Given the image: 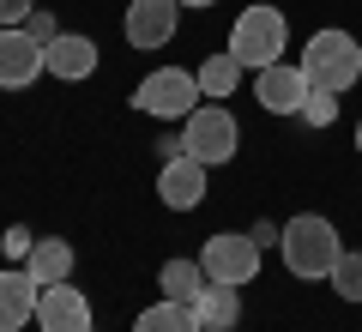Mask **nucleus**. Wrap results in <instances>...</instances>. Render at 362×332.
<instances>
[{
  "mask_svg": "<svg viewBox=\"0 0 362 332\" xmlns=\"http://www.w3.org/2000/svg\"><path fill=\"white\" fill-rule=\"evenodd\" d=\"M25 30H30L37 42H54V37H61V25H54L49 13H30V18H25Z\"/></svg>",
  "mask_w": 362,
  "mask_h": 332,
  "instance_id": "nucleus-23",
  "label": "nucleus"
},
{
  "mask_svg": "<svg viewBox=\"0 0 362 332\" xmlns=\"http://www.w3.org/2000/svg\"><path fill=\"white\" fill-rule=\"evenodd\" d=\"M242 73H247V67L235 61L230 49H218V55H206V61H199V91H206V97H235Z\"/></svg>",
  "mask_w": 362,
  "mask_h": 332,
  "instance_id": "nucleus-18",
  "label": "nucleus"
},
{
  "mask_svg": "<svg viewBox=\"0 0 362 332\" xmlns=\"http://www.w3.org/2000/svg\"><path fill=\"white\" fill-rule=\"evenodd\" d=\"M30 248H37V236H30L25 224H6V236H0V254H6V266H25Z\"/></svg>",
  "mask_w": 362,
  "mask_h": 332,
  "instance_id": "nucleus-21",
  "label": "nucleus"
},
{
  "mask_svg": "<svg viewBox=\"0 0 362 332\" xmlns=\"http://www.w3.org/2000/svg\"><path fill=\"white\" fill-rule=\"evenodd\" d=\"M326 284H332L344 302H362V254H338V266H332Z\"/></svg>",
  "mask_w": 362,
  "mask_h": 332,
  "instance_id": "nucleus-19",
  "label": "nucleus"
},
{
  "mask_svg": "<svg viewBox=\"0 0 362 332\" xmlns=\"http://www.w3.org/2000/svg\"><path fill=\"white\" fill-rule=\"evenodd\" d=\"M37 326H42V332H90V302H85V290H73V278H66V284H42V296H37Z\"/></svg>",
  "mask_w": 362,
  "mask_h": 332,
  "instance_id": "nucleus-11",
  "label": "nucleus"
},
{
  "mask_svg": "<svg viewBox=\"0 0 362 332\" xmlns=\"http://www.w3.org/2000/svg\"><path fill=\"white\" fill-rule=\"evenodd\" d=\"M181 6H199V13H206V6H218V0H181Z\"/></svg>",
  "mask_w": 362,
  "mask_h": 332,
  "instance_id": "nucleus-24",
  "label": "nucleus"
},
{
  "mask_svg": "<svg viewBox=\"0 0 362 332\" xmlns=\"http://www.w3.org/2000/svg\"><path fill=\"white\" fill-rule=\"evenodd\" d=\"M42 55H49V73L66 79V85H78V79L97 73V42H90L85 30H61L54 42H42Z\"/></svg>",
  "mask_w": 362,
  "mask_h": 332,
  "instance_id": "nucleus-13",
  "label": "nucleus"
},
{
  "mask_svg": "<svg viewBox=\"0 0 362 332\" xmlns=\"http://www.w3.org/2000/svg\"><path fill=\"white\" fill-rule=\"evenodd\" d=\"M199 266H206L211 284H230V290H242V284L259 278V242L242 230H218L206 242V254H199Z\"/></svg>",
  "mask_w": 362,
  "mask_h": 332,
  "instance_id": "nucleus-6",
  "label": "nucleus"
},
{
  "mask_svg": "<svg viewBox=\"0 0 362 332\" xmlns=\"http://www.w3.org/2000/svg\"><path fill=\"white\" fill-rule=\"evenodd\" d=\"M42 73H49V55H42V42L30 37L25 25L0 30V91H25V85H37Z\"/></svg>",
  "mask_w": 362,
  "mask_h": 332,
  "instance_id": "nucleus-7",
  "label": "nucleus"
},
{
  "mask_svg": "<svg viewBox=\"0 0 362 332\" xmlns=\"http://www.w3.org/2000/svg\"><path fill=\"white\" fill-rule=\"evenodd\" d=\"M30 278L37 284H66L73 278V242H61V236H42L37 248H30Z\"/></svg>",
  "mask_w": 362,
  "mask_h": 332,
  "instance_id": "nucleus-15",
  "label": "nucleus"
},
{
  "mask_svg": "<svg viewBox=\"0 0 362 332\" xmlns=\"http://www.w3.org/2000/svg\"><path fill=\"white\" fill-rule=\"evenodd\" d=\"M302 121L308 127H332L338 121V91H308L302 97Z\"/></svg>",
  "mask_w": 362,
  "mask_h": 332,
  "instance_id": "nucleus-20",
  "label": "nucleus"
},
{
  "mask_svg": "<svg viewBox=\"0 0 362 332\" xmlns=\"http://www.w3.org/2000/svg\"><path fill=\"white\" fill-rule=\"evenodd\" d=\"M278 254H284V272H290V278L314 284V278H332V266H338V254H344V242H338L332 217L296 212V217L284 224V236H278Z\"/></svg>",
  "mask_w": 362,
  "mask_h": 332,
  "instance_id": "nucleus-1",
  "label": "nucleus"
},
{
  "mask_svg": "<svg viewBox=\"0 0 362 332\" xmlns=\"http://www.w3.org/2000/svg\"><path fill=\"white\" fill-rule=\"evenodd\" d=\"M133 332H199V314H194V302L163 296V302H151L139 320H133Z\"/></svg>",
  "mask_w": 362,
  "mask_h": 332,
  "instance_id": "nucleus-16",
  "label": "nucleus"
},
{
  "mask_svg": "<svg viewBox=\"0 0 362 332\" xmlns=\"http://www.w3.org/2000/svg\"><path fill=\"white\" fill-rule=\"evenodd\" d=\"M157 200L169 205V212H194L199 200H206V164L199 157H163V169H157Z\"/></svg>",
  "mask_w": 362,
  "mask_h": 332,
  "instance_id": "nucleus-10",
  "label": "nucleus"
},
{
  "mask_svg": "<svg viewBox=\"0 0 362 332\" xmlns=\"http://www.w3.org/2000/svg\"><path fill=\"white\" fill-rule=\"evenodd\" d=\"M302 73H308V91H338L344 97L350 85L362 79V42L350 30H314L302 42Z\"/></svg>",
  "mask_w": 362,
  "mask_h": 332,
  "instance_id": "nucleus-2",
  "label": "nucleus"
},
{
  "mask_svg": "<svg viewBox=\"0 0 362 332\" xmlns=\"http://www.w3.org/2000/svg\"><path fill=\"white\" fill-rule=\"evenodd\" d=\"M254 97H259V109H266V115H302L308 73H302V67H290V61H272V67H259Z\"/></svg>",
  "mask_w": 362,
  "mask_h": 332,
  "instance_id": "nucleus-8",
  "label": "nucleus"
},
{
  "mask_svg": "<svg viewBox=\"0 0 362 332\" xmlns=\"http://www.w3.org/2000/svg\"><path fill=\"white\" fill-rule=\"evenodd\" d=\"M356 151H362V115H356Z\"/></svg>",
  "mask_w": 362,
  "mask_h": 332,
  "instance_id": "nucleus-25",
  "label": "nucleus"
},
{
  "mask_svg": "<svg viewBox=\"0 0 362 332\" xmlns=\"http://www.w3.org/2000/svg\"><path fill=\"white\" fill-rule=\"evenodd\" d=\"M206 266L199 260H163V272H157V290L175 296V302H199V290H206Z\"/></svg>",
  "mask_w": 362,
  "mask_h": 332,
  "instance_id": "nucleus-17",
  "label": "nucleus"
},
{
  "mask_svg": "<svg viewBox=\"0 0 362 332\" xmlns=\"http://www.w3.org/2000/svg\"><path fill=\"white\" fill-rule=\"evenodd\" d=\"M199 73H187V67H157V73L139 79V91H133V109L139 115H157V121H187L199 109Z\"/></svg>",
  "mask_w": 362,
  "mask_h": 332,
  "instance_id": "nucleus-4",
  "label": "nucleus"
},
{
  "mask_svg": "<svg viewBox=\"0 0 362 332\" xmlns=\"http://www.w3.org/2000/svg\"><path fill=\"white\" fill-rule=\"evenodd\" d=\"M223 49L235 55L242 67H272V61H284V49H290V18L278 13V6H247V13H235V25H230V42Z\"/></svg>",
  "mask_w": 362,
  "mask_h": 332,
  "instance_id": "nucleus-3",
  "label": "nucleus"
},
{
  "mask_svg": "<svg viewBox=\"0 0 362 332\" xmlns=\"http://www.w3.org/2000/svg\"><path fill=\"white\" fill-rule=\"evenodd\" d=\"M199 314V332H235V320H242V296L230 290V284H206L194 302Z\"/></svg>",
  "mask_w": 362,
  "mask_h": 332,
  "instance_id": "nucleus-14",
  "label": "nucleus"
},
{
  "mask_svg": "<svg viewBox=\"0 0 362 332\" xmlns=\"http://www.w3.org/2000/svg\"><path fill=\"white\" fill-rule=\"evenodd\" d=\"M181 0H127V42L133 49H163L175 42Z\"/></svg>",
  "mask_w": 362,
  "mask_h": 332,
  "instance_id": "nucleus-9",
  "label": "nucleus"
},
{
  "mask_svg": "<svg viewBox=\"0 0 362 332\" xmlns=\"http://www.w3.org/2000/svg\"><path fill=\"white\" fill-rule=\"evenodd\" d=\"M30 13H37V0H0V30H13V25H25Z\"/></svg>",
  "mask_w": 362,
  "mask_h": 332,
  "instance_id": "nucleus-22",
  "label": "nucleus"
},
{
  "mask_svg": "<svg viewBox=\"0 0 362 332\" xmlns=\"http://www.w3.org/2000/svg\"><path fill=\"white\" fill-rule=\"evenodd\" d=\"M235 145H242V127H235V115H230V109H218V103H199L194 115L181 121V151L199 157L206 169L230 164Z\"/></svg>",
  "mask_w": 362,
  "mask_h": 332,
  "instance_id": "nucleus-5",
  "label": "nucleus"
},
{
  "mask_svg": "<svg viewBox=\"0 0 362 332\" xmlns=\"http://www.w3.org/2000/svg\"><path fill=\"white\" fill-rule=\"evenodd\" d=\"M37 296L42 284L30 278V266H6L0 272V332H18L37 320Z\"/></svg>",
  "mask_w": 362,
  "mask_h": 332,
  "instance_id": "nucleus-12",
  "label": "nucleus"
}]
</instances>
